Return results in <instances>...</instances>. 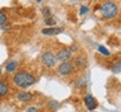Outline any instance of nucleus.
I'll use <instances>...</instances> for the list:
<instances>
[{
	"label": "nucleus",
	"instance_id": "nucleus-1",
	"mask_svg": "<svg viewBox=\"0 0 121 112\" xmlns=\"http://www.w3.org/2000/svg\"><path fill=\"white\" fill-rule=\"evenodd\" d=\"M13 82L19 87L26 89V87L33 85L36 82V78L31 74L27 73V72H19V73H17L13 76Z\"/></svg>",
	"mask_w": 121,
	"mask_h": 112
},
{
	"label": "nucleus",
	"instance_id": "nucleus-2",
	"mask_svg": "<svg viewBox=\"0 0 121 112\" xmlns=\"http://www.w3.org/2000/svg\"><path fill=\"white\" fill-rule=\"evenodd\" d=\"M101 13L103 15V17H105V18H113L114 16H117V13H118L117 4H114V2H111V1L105 2L101 7Z\"/></svg>",
	"mask_w": 121,
	"mask_h": 112
},
{
	"label": "nucleus",
	"instance_id": "nucleus-3",
	"mask_svg": "<svg viewBox=\"0 0 121 112\" xmlns=\"http://www.w3.org/2000/svg\"><path fill=\"white\" fill-rule=\"evenodd\" d=\"M42 60H43L44 64L47 65L48 67H53L55 65V63H56V57H55V55L52 52L44 53L43 56H42Z\"/></svg>",
	"mask_w": 121,
	"mask_h": 112
},
{
	"label": "nucleus",
	"instance_id": "nucleus-4",
	"mask_svg": "<svg viewBox=\"0 0 121 112\" xmlns=\"http://www.w3.org/2000/svg\"><path fill=\"white\" fill-rule=\"evenodd\" d=\"M73 67H74V65L72 64L71 62H64L63 64L60 65L58 73H60V75H67V74H69L73 71Z\"/></svg>",
	"mask_w": 121,
	"mask_h": 112
},
{
	"label": "nucleus",
	"instance_id": "nucleus-5",
	"mask_svg": "<svg viewBox=\"0 0 121 112\" xmlns=\"http://www.w3.org/2000/svg\"><path fill=\"white\" fill-rule=\"evenodd\" d=\"M84 103H85V105H86V108L89 109V110H94V109L98 107L96 100L91 94H87L86 96L84 98Z\"/></svg>",
	"mask_w": 121,
	"mask_h": 112
},
{
	"label": "nucleus",
	"instance_id": "nucleus-6",
	"mask_svg": "<svg viewBox=\"0 0 121 112\" xmlns=\"http://www.w3.org/2000/svg\"><path fill=\"white\" fill-rule=\"evenodd\" d=\"M71 55H72L71 51H69V49H62L56 55V60H62V62H66L67 60L71 58Z\"/></svg>",
	"mask_w": 121,
	"mask_h": 112
},
{
	"label": "nucleus",
	"instance_id": "nucleus-7",
	"mask_svg": "<svg viewBox=\"0 0 121 112\" xmlns=\"http://www.w3.org/2000/svg\"><path fill=\"white\" fill-rule=\"evenodd\" d=\"M63 31L62 28H57V27H51V28H45L42 30L44 35H58Z\"/></svg>",
	"mask_w": 121,
	"mask_h": 112
},
{
	"label": "nucleus",
	"instance_id": "nucleus-8",
	"mask_svg": "<svg viewBox=\"0 0 121 112\" xmlns=\"http://www.w3.org/2000/svg\"><path fill=\"white\" fill-rule=\"evenodd\" d=\"M31 98H33V95L30 94L29 92H20L18 94V99L22 102H28L31 100Z\"/></svg>",
	"mask_w": 121,
	"mask_h": 112
},
{
	"label": "nucleus",
	"instance_id": "nucleus-9",
	"mask_svg": "<svg viewBox=\"0 0 121 112\" xmlns=\"http://www.w3.org/2000/svg\"><path fill=\"white\" fill-rule=\"evenodd\" d=\"M9 92V87L8 85L4 82H0V96H4L7 95Z\"/></svg>",
	"mask_w": 121,
	"mask_h": 112
},
{
	"label": "nucleus",
	"instance_id": "nucleus-10",
	"mask_svg": "<svg viewBox=\"0 0 121 112\" xmlns=\"http://www.w3.org/2000/svg\"><path fill=\"white\" fill-rule=\"evenodd\" d=\"M75 64H76V66H78V67L83 69V67H85V65H86V60H85V58H84V57H82V56H78V57H76V60H75Z\"/></svg>",
	"mask_w": 121,
	"mask_h": 112
},
{
	"label": "nucleus",
	"instance_id": "nucleus-11",
	"mask_svg": "<svg viewBox=\"0 0 121 112\" xmlns=\"http://www.w3.org/2000/svg\"><path fill=\"white\" fill-rule=\"evenodd\" d=\"M17 67V62H15V60H13V62H10V63H8V65H7V72H13V69Z\"/></svg>",
	"mask_w": 121,
	"mask_h": 112
},
{
	"label": "nucleus",
	"instance_id": "nucleus-12",
	"mask_svg": "<svg viewBox=\"0 0 121 112\" xmlns=\"http://www.w3.org/2000/svg\"><path fill=\"white\" fill-rule=\"evenodd\" d=\"M48 107H49V109H51V110L55 111L56 109L60 108V103H58L57 101H51V102L48 103Z\"/></svg>",
	"mask_w": 121,
	"mask_h": 112
},
{
	"label": "nucleus",
	"instance_id": "nucleus-13",
	"mask_svg": "<svg viewBox=\"0 0 121 112\" xmlns=\"http://www.w3.org/2000/svg\"><path fill=\"white\" fill-rule=\"evenodd\" d=\"M98 49H99V52H100V53H102L103 55H105V56H109V55H110V52H109L107 48H104L103 46H102V45H100L99 47H98Z\"/></svg>",
	"mask_w": 121,
	"mask_h": 112
},
{
	"label": "nucleus",
	"instance_id": "nucleus-14",
	"mask_svg": "<svg viewBox=\"0 0 121 112\" xmlns=\"http://www.w3.org/2000/svg\"><path fill=\"white\" fill-rule=\"evenodd\" d=\"M6 22H7V16L4 13L0 11V26H2L4 24H6Z\"/></svg>",
	"mask_w": 121,
	"mask_h": 112
},
{
	"label": "nucleus",
	"instance_id": "nucleus-15",
	"mask_svg": "<svg viewBox=\"0 0 121 112\" xmlns=\"http://www.w3.org/2000/svg\"><path fill=\"white\" fill-rule=\"evenodd\" d=\"M45 22H46V24H47V25H55V19H54V18L52 17V16H51V17H48V18H46V20H45Z\"/></svg>",
	"mask_w": 121,
	"mask_h": 112
},
{
	"label": "nucleus",
	"instance_id": "nucleus-16",
	"mask_svg": "<svg viewBox=\"0 0 121 112\" xmlns=\"http://www.w3.org/2000/svg\"><path fill=\"white\" fill-rule=\"evenodd\" d=\"M43 13L45 15V18H48L52 16V13H51V11H49V8H45L43 10Z\"/></svg>",
	"mask_w": 121,
	"mask_h": 112
},
{
	"label": "nucleus",
	"instance_id": "nucleus-17",
	"mask_svg": "<svg viewBox=\"0 0 121 112\" xmlns=\"http://www.w3.org/2000/svg\"><path fill=\"white\" fill-rule=\"evenodd\" d=\"M112 71H113V73H117V74L120 73V62L117 64V66H114V67H113Z\"/></svg>",
	"mask_w": 121,
	"mask_h": 112
},
{
	"label": "nucleus",
	"instance_id": "nucleus-18",
	"mask_svg": "<svg viewBox=\"0 0 121 112\" xmlns=\"http://www.w3.org/2000/svg\"><path fill=\"white\" fill-rule=\"evenodd\" d=\"M87 11H89V7H86V6H82L80 13H81V15H84V13H86Z\"/></svg>",
	"mask_w": 121,
	"mask_h": 112
},
{
	"label": "nucleus",
	"instance_id": "nucleus-19",
	"mask_svg": "<svg viewBox=\"0 0 121 112\" xmlns=\"http://www.w3.org/2000/svg\"><path fill=\"white\" fill-rule=\"evenodd\" d=\"M27 112H37V109L36 108H29L27 110Z\"/></svg>",
	"mask_w": 121,
	"mask_h": 112
},
{
	"label": "nucleus",
	"instance_id": "nucleus-20",
	"mask_svg": "<svg viewBox=\"0 0 121 112\" xmlns=\"http://www.w3.org/2000/svg\"><path fill=\"white\" fill-rule=\"evenodd\" d=\"M0 76H1V69H0Z\"/></svg>",
	"mask_w": 121,
	"mask_h": 112
},
{
	"label": "nucleus",
	"instance_id": "nucleus-21",
	"mask_svg": "<svg viewBox=\"0 0 121 112\" xmlns=\"http://www.w3.org/2000/svg\"><path fill=\"white\" fill-rule=\"evenodd\" d=\"M87 112H94V111H87Z\"/></svg>",
	"mask_w": 121,
	"mask_h": 112
}]
</instances>
